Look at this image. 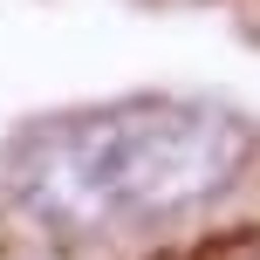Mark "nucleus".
I'll return each mask as SVG.
<instances>
[{
	"label": "nucleus",
	"mask_w": 260,
	"mask_h": 260,
	"mask_svg": "<svg viewBox=\"0 0 260 260\" xmlns=\"http://www.w3.org/2000/svg\"><path fill=\"white\" fill-rule=\"evenodd\" d=\"M253 157V130L212 103H110L35 123L7 151L21 212L48 233H117L206 206Z\"/></svg>",
	"instance_id": "f257e3e1"
}]
</instances>
